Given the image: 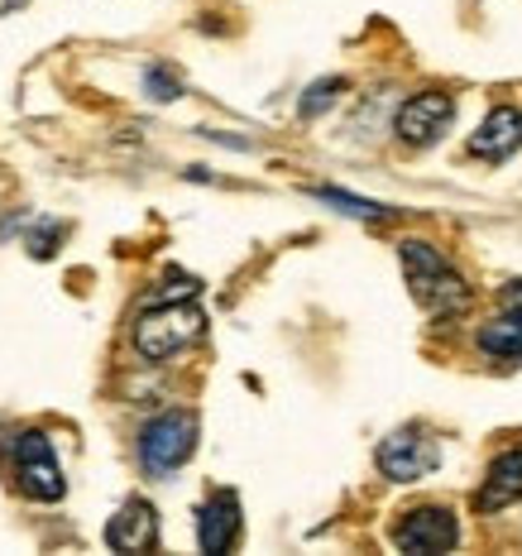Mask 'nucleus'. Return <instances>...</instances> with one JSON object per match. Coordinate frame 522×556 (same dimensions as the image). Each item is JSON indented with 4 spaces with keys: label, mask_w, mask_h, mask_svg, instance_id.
Instances as JSON below:
<instances>
[{
    "label": "nucleus",
    "mask_w": 522,
    "mask_h": 556,
    "mask_svg": "<svg viewBox=\"0 0 522 556\" xmlns=\"http://www.w3.org/2000/svg\"><path fill=\"white\" fill-rule=\"evenodd\" d=\"M398 260H403V274H408L417 307H422L426 317L456 321L474 307V288L466 283V274H460L436 245H426V240H403Z\"/></svg>",
    "instance_id": "f257e3e1"
},
{
    "label": "nucleus",
    "mask_w": 522,
    "mask_h": 556,
    "mask_svg": "<svg viewBox=\"0 0 522 556\" xmlns=\"http://www.w3.org/2000/svg\"><path fill=\"white\" fill-rule=\"evenodd\" d=\"M202 331H206V312L196 307L192 298H182V303H158L135 321V351L144 355V361H173L178 351L202 341Z\"/></svg>",
    "instance_id": "f03ea898"
},
{
    "label": "nucleus",
    "mask_w": 522,
    "mask_h": 556,
    "mask_svg": "<svg viewBox=\"0 0 522 556\" xmlns=\"http://www.w3.org/2000/svg\"><path fill=\"white\" fill-rule=\"evenodd\" d=\"M196 413H158L154 422L139 432V466H144L154 480H164V475H173L178 466H188V456L196 451Z\"/></svg>",
    "instance_id": "7ed1b4c3"
},
{
    "label": "nucleus",
    "mask_w": 522,
    "mask_h": 556,
    "mask_svg": "<svg viewBox=\"0 0 522 556\" xmlns=\"http://www.w3.org/2000/svg\"><path fill=\"white\" fill-rule=\"evenodd\" d=\"M15 484L25 500H39V504H58L67 494V480H63V466L53 456V442L43 432H20L15 437Z\"/></svg>",
    "instance_id": "20e7f679"
},
{
    "label": "nucleus",
    "mask_w": 522,
    "mask_h": 556,
    "mask_svg": "<svg viewBox=\"0 0 522 556\" xmlns=\"http://www.w3.org/2000/svg\"><path fill=\"white\" fill-rule=\"evenodd\" d=\"M379 470L389 475V480H398V484H412V480H422V475H432L441 466V442L426 427H398L393 437H384L379 442Z\"/></svg>",
    "instance_id": "39448f33"
},
{
    "label": "nucleus",
    "mask_w": 522,
    "mask_h": 556,
    "mask_svg": "<svg viewBox=\"0 0 522 556\" xmlns=\"http://www.w3.org/2000/svg\"><path fill=\"white\" fill-rule=\"evenodd\" d=\"M460 542V523L446 504H417L398 518L393 528V547L398 552H412V556H436V552H450Z\"/></svg>",
    "instance_id": "423d86ee"
},
{
    "label": "nucleus",
    "mask_w": 522,
    "mask_h": 556,
    "mask_svg": "<svg viewBox=\"0 0 522 556\" xmlns=\"http://www.w3.org/2000/svg\"><path fill=\"white\" fill-rule=\"evenodd\" d=\"M450 121H456V97H450V91H417V97L403 101L398 115H393V130H398L403 144L422 149L446 135Z\"/></svg>",
    "instance_id": "0eeeda50"
},
{
    "label": "nucleus",
    "mask_w": 522,
    "mask_h": 556,
    "mask_svg": "<svg viewBox=\"0 0 522 556\" xmlns=\"http://www.w3.org/2000/svg\"><path fill=\"white\" fill-rule=\"evenodd\" d=\"M240 542V494L235 490H216L212 500L196 514V547L202 552H230Z\"/></svg>",
    "instance_id": "6e6552de"
},
{
    "label": "nucleus",
    "mask_w": 522,
    "mask_h": 556,
    "mask_svg": "<svg viewBox=\"0 0 522 556\" xmlns=\"http://www.w3.org/2000/svg\"><path fill=\"white\" fill-rule=\"evenodd\" d=\"M106 547L111 552H154L158 547V514L149 500H130L120 514L106 523Z\"/></svg>",
    "instance_id": "1a4fd4ad"
},
{
    "label": "nucleus",
    "mask_w": 522,
    "mask_h": 556,
    "mask_svg": "<svg viewBox=\"0 0 522 556\" xmlns=\"http://www.w3.org/2000/svg\"><path fill=\"white\" fill-rule=\"evenodd\" d=\"M518 144H522V111L518 106H494L470 139V154L484 159V164H504L508 154H518Z\"/></svg>",
    "instance_id": "9d476101"
},
{
    "label": "nucleus",
    "mask_w": 522,
    "mask_h": 556,
    "mask_svg": "<svg viewBox=\"0 0 522 556\" xmlns=\"http://www.w3.org/2000/svg\"><path fill=\"white\" fill-rule=\"evenodd\" d=\"M522 500V446H508L504 456H494L489 475H484V490L474 494L480 514H498V508Z\"/></svg>",
    "instance_id": "9b49d317"
},
{
    "label": "nucleus",
    "mask_w": 522,
    "mask_h": 556,
    "mask_svg": "<svg viewBox=\"0 0 522 556\" xmlns=\"http://www.w3.org/2000/svg\"><path fill=\"white\" fill-rule=\"evenodd\" d=\"M474 345H480L484 355H494V361H522V312L508 307V312H498L494 321H484V327L474 331Z\"/></svg>",
    "instance_id": "f8f14e48"
},
{
    "label": "nucleus",
    "mask_w": 522,
    "mask_h": 556,
    "mask_svg": "<svg viewBox=\"0 0 522 556\" xmlns=\"http://www.w3.org/2000/svg\"><path fill=\"white\" fill-rule=\"evenodd\" d=\"M311 197L317 202H331L335 212H345V216H359V222H389V206H379V202H365V197H351V192H341V188H311Z\"/></svg>",
    "instance_id": "ddd939ff"
},
{
    "label": "nucleus",
    "mask_w": 522,
    "mask_h": 556,
    "mask_svg": "<svg viewBox=\"0 0 522 556\" xmlns=\"http://www.w3.org/2000/svg\"><path fill=\"white\" fill-rule=\"evenodd\" d=\"M341 91H345V77H321V83L307 87V97H303V106H297V115H303V121H317V115L327 111L335 97H341Z\"/></svg>",
    "instance_id": "4468645a"
},
{
    "label": "nucleus",
    "mask_w": 522,
    "mask_h": 556,
    "mask_svg": "<svg viewBox=\"0 0 522 556\" xmlns=\"http://www.w3.org/2000/svg\"><path fill=\"white\" fill-rule=\"evenodd\" d=\"M144 91H149V97H154V101H178V97H182L178 77L158 73V67H149V73H144Z\"/></svg>",
    "instance_id": "2eb2a0df"
},
{
    "label": "nucleus",
    "mask_w": 522,
    "mask_h": 556,
    "mask_svg": "<svg viewBox=\"0 0 522 556\" xmlns=\"http://www.w3.org/2000/svg\"><path fill=\"white\" fill-rule=\"evenodd\" d=\"M58 240H63V226H43V230H34V236H29V254H34V260H49V254L58 250Z\"/></svg>",
    "instance_id": "dca6fc26"
},
{
    "label": "nucleus",
    "mask_w": 522,
    "mask_h": 556,
    "mask_svg": "<svg viewBox=\"0 0 522 556\" xmlns=\"http://www.w3.org/2000/svg\"><path fill=\"white\" fill-rule=\"evenodd\" d=\"M504 303L522 312V278H513V283H504Z\"/></svg>",
    "instance_id": "f3484780"
},
{
    "label": "nucleus",
    "mask_w": 522,
    "mask_h": 556,
    "mask_svg": "<svg viewBox=\"0 0 522 556\" xmlns=\"http://www.w3.org/2000/svg\"><path fill=\"white\" fill-rule=\"evenodd\" d=\"M20 5H29V0H0V10H5V15H10V10H20Z\"/></svg>",
    "instance_id": "a211bd4d"
}]
</instances>
